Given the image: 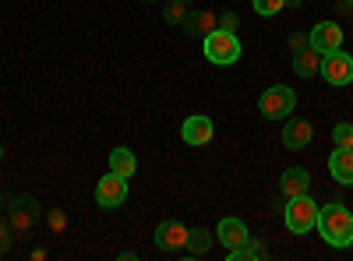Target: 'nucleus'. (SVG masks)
<instances>
[{"mask_svg": "<svg viewBox=\"0 0 353 261\" xmlns=\"http://www.w3.org/2000/svg\"><path fill=\"white\" fill-rule=\"evenodd\" d=\"M212 244H216V233H209L205 226H194V229H188V244H184V251L191 254V258H205L212 251Z\"/></svg>", "mask_w": 353, "mask_h": 261, "instance_id": "obj_16", "label": "nucleus"}, {"mask_svg": "<svg viewBox=\"0 0 353 261\" xmlns=\"http://www.w3.org/2000/svg\"><path fill=\"white\" fill-rule=\"evenodd\" d=\"M219 28V11H191L188 21H184V32L191 39H205L209 32H216Z\"/></svg>", "mask_w": 353, "mask_h": 261, "instance_id": "obj_14", "label": "nucleus"}, {"mask_svg": "<svg viewBox=\"0 0 353 261\" xmlns=\"http://www.w3.org/2000/svg\"><path fill=\"white\" fill-rule=\"evenodd\" d=\"M39 201L32 194H18L11 198V205H8V226H11V233H28V229L36 226L39 219Z\"/></svg>", "mask_w": 353, "mask_h": 261, "instance_id": "obj_5", "label": "nucleus"}, {"mask_svg": "<svg viewBox=\"0 0 353 261\" xmlns=\"http://www.w3.org/2000/svg\"><path fill=\"white\" fill-rule=\"evenodd\" d=\"M283 222H286L290 233L304 237V233H311V229L318 226V205H314V201H311L307 194H301V198H286Z\"/></svg>", "mask_w": 353, "mask_h": 261, "instance_id": "obj_4", "label": "nucleus"}, {"mask_svg": "<svg viewBox=\"0 0 353 261\" xmlns=\"http://www.w3.org/2000/svg\"><path fill=\"white\" fill-rule=\"evenodd\" d=\"M332 141H336V149H353V124H336Z\"/></svg>", "mask_w": 353, "mask_h": 261, "instance_id": "obj_22", "label": "nucleus"}, {"mask_svg": "<svg viewBox=\"0 0 353 261\" xmlns=\"http://www.w3.org/2000/svg\"><path fill=\"white\" fill-rule=\"evenodd\" d=\"M8 244H11V226L0 219V254H8Z\"/></svg>", "mask_w": 353, "mask_h": 261, "instance_id": "obj_26", "label": "nucleus"}, {"mask_svg": "<svg viewBox=\"0 0 353 261\" xmlns=\"http://www.w3.org/2000/svg\"><path fill=\"white\" fill-rule=\"evenodd\" d=\"M293 106H297V92L290 85H272L258 96V113L265 121H290Z\"/></svg>", "mask_w": 353, "mask_h": 261, "instance_id": "obj_3", "label": "nucleus"}, {"mask_svg": "<svg viewBox=\"0 0 353 261\" xmlns=\"http://www.w3.org/2000/svg\"><path fill=\"white\" fill-rule=\"evenodd\" d=\"M254 4V11L261 14V18H276L283 8H286V0H251Z\"/></svg>", "mask_w": 353, "mask_h": 261, "instance_id": "obj_21", "label": "nucleus"}, {"mask_svg": "<svg viewBox=\"0 0 353 261\" xmlns=\"http://www.w3.org/2000/svg\"><path fill=\"white\" fill-rule=\"evenodd\" d=\"M110 169L131 180L134 173H138V159H134V152H131V149H124V145H117V149L110 152Z\"/></svg>", "mask_w": 353, "mask_h": 261, "instance_id": "obj_18", "label": "nucleus"}, {"mask_svg": "<svg viewBox=\"0 0 353 261\" xmlns=\"http://www.w3.org/2000/svg\"><path fill=\"white\" fill-rule=\"evenodd\" d=\"M0 159H4V149H0Z\"/></svg>", "mask_w": 353, "mask_h": 261, "instance_id": "obj_30", "label": "nucleus"}, {"mask_svg": "<svg viewBox=\"0 0 353 261\" xmlns=\"http://www.w3.org/2000/svg\"><path fill=\"white\" fill-rule=\"evenodd\" d=\"M184 4H191V0H184Z\"/></svg>", "mask_w": 353, "mask_h": 261, "instance_id": "obj_32", "label": "nucleus"}, {"mask_svg": "<svg viewBox=\"0 0 353 261\" xmlns=\"http://www.w3.org/2000/svg\"><path fill=\"white\" fill-rule=\"evenodd\" d=\"M212 134H216L212 121H209V117H201V113H194V117H188V121L181 124V138H184L188 145H209Z\"/></svg>", "mask_w": 353, "mask_h": 261, "instance_id": "obj_12", "label": "nucleus"}, {"mask_svg": "<svg viewBox=\"0 0 353 261\" xmlns=\"http://www.w3.org/2000/svg\"><path fill=\"white\" fill-rule=\"evenodd\" d=\"M188 244V226L184 222H176V219H166L156 226V247L166 251V254H176V251H184Z\"/></svg>", "mask_w": 353, "mask_h": 261, "instance_id": "obj_9", "label": "nucleus"}, {"mask_svg": "<svg viewBox=\"0 0 353 261\" xmlns=\"http://www.w3.org/2000/svg\"><path fill=\"white\" fill-rule=\"evenodd\" d=\"M339 8H343V11H346V8H353V0H343V4H339Z\"/></svg>", "mask_w": 353, "mask_h": 261, "instance_id": "obj_27", "label": "nucleus"}, {"mask_svg": "<svg viewBox=\"0 0 353 261\" xmlns=\"http://www.w3.org/2000/svg\"><path fill=\"white\" fill-rule=\"evenodd\" d=\"M0 209H4V198H0Z\"/></svg>", "mask_w": 353, "mask_h": 261, "instance_id": "obj_29", "label": "nucleus"}, {"mask_svg": "<svg viewBox=\"0 0 353 261\" xmlns=\"http://www.w3.org/2000/svg\"><path fill=\"white\" fill-rule=\"evenodd\" d=\"M201 53H205L209 64L230 67V64L241 61V39H237V32H223V28H216V32H209L201 39Z\"/></svg>", "mask_w": 353, "mask_h": 261, "instance_id": "obj_2", "label": "nucleus"}, {"mask_svg": "<svg viewBox=\"0 0 353 261\" xmlns=\"http://www.w3.org/2000/svg\"><path fill=\"white\" fill-rule=\"evenodd\" d=\"M216 240H219L226 251H233V247H244V244L251 240V233H248L244 219H233V216H226V219L216 226Z\"/></svg>", "mask_w": 353, "mask_h": 261, "instance_id": "obj_11", "label": "nucleus"}, {"mask_svg": "<svg viewBox=\"0 0 353 261\" xmlns=\"http://www.w3.org/2000/svg\"><path fill=\"white\" fill-rule=\"evenodd\" d=\"M124 201H128V177H121V173H106V177L96 184V205L99 209H121L124 205Z\"/></svg>", "mask_w": 353, "mask_h": 261, "instance_id": "obj_6", "label": "nucleus"}, {"mask_svg": "<svg viewBox=\"0 0 353 261\" xmlns=\"http://www.w3.org/2000/svg\"><path fill=\"white\" fill-rule=\"evenodd\" d=\"M307 187H311V173L304 166H290L283 177H279L283 198H301V194H307Z\"/></svg>", "mask_w": 353, "mask_h": 261, "instance_id": "obj_13", "label": "nucleus"}, {"mask_svg": "<svg viewBox=\"0 0 353 261\" xmlns=\"http://www.w3.org/2000/svg\"><path fill=\"white\" fill-rule=\"evenodd\" d=\"M145 4H152V0H145Z\"/></svg>", "mask_w": 353, "mask_h": 261, "instance_id": "obj_31", "label": "nucleus"}, {"mask_svg": "<svg viewBox=\"0 0 353 261\" xmlns=\"http://www.w3.org/2000/svg\"><path fill=\"white\" fill-rule=\"evenodd\" d=\"M286 4H290V8H301V0H286Z\"/></svg>", "mask_w": 353, "mask_h": 261, "instance_id": "obj_28", "label": "nucleus"}, {"mask_svg": "<svg viewBox=\"0 0 353 261\" xmlns=\"http://www.w3.org/2000/svg\"><path fill=\"white\" fill-rule=\"evenodd\" d=\"M219 28H223V32H237V28H241V14L237 11H219Z\"/></svg>", "mask_w": 353, "mask_h": 261, "instance_id": "obj_23", "label": "nucleus"}, {"mask_svg": "<svg viewBox=\"0 0 353 261\" xmlns=\"http://www.w3.org/2000/svg\"><path fill=\"white\" fill-rule=\"evenodd\" d=\"M318 233L329 247H350L353 244V216H350V209L339 205V201L318 209Z\"/></svg>", "mask_w": 353, "mask_h": 261, "instance_id": "obj_1", "label": "nucleus"}, {"mask_svg": "<svg viewBox=\"0 0 353 261\" xmlns=\"http://www.w3.org/2000/svg\"><path fill=\"white\" fill-rule=\"evenodd\" d=\"M188 4H184V0H170V4L163 8V18H166V25H181L184 28V21H188Z\"/></svg>", "mask_w": 353, "mask_h": 261, "instance_id": "obj_20", "label": "nucleus"}, {"mask_svg": "<svg viewBox=\"0 0 353 261\" xmlns=\"http://www.w3.org/2000/svg\"><path fill=\"white\" fill-rule=\"evenodd\" d=\"M311 138H314L311 121L293 117V113H290V124L283 127V145H286V149L290 152H301V149H307V145H311Z\"/></svg>", "mask_w": 353, "mask_h": 261, "instance_id": "obj_10", "label": "nucleus"}, {"mask_svg": "<svg viewBox=\"0 0 353 261\" xmlns=\"http://www.w3.org/2000/svg\"><path fill=\"white\" fill-rule=\"evenodd\" d=\"M321 78L329 85H350L353 81V56L346 50H336V53H325L321 56Z\"/></svg>", "mask_w": 353, "mask_h": 261, "instance_id": "obj_7", "label": "nucleus"}, {"mask_svg": "<svg viewBox=\"0 0 353 261\" xmlns=\"http://www.w3.org/2000/svg\"><path fill=\"white\" fill-rule=\"evenodd\" d=\"M307 39H311V46L325 56V53H336V50H343V28L336 25V21H318L311 32H307Z\"/></svg>", "mask_w": 353, "mask_h": 261, "instance_id": "obj_8", "label": "nucleus"}, {"mask_svg": "<svg viewBox=\"0 0 353 261\" xmlns=\"http://www.w3.org/2000/svg\"><path fill=\"white\" fill-rule=\"evenodd\" d=\"M304 46H311L307 32H293V36H290V53H301Z\"/></svg>", "mask_w": 353, "mask_h": 261, "instance_id": "obj_25", "label": "nucleus"}, {"mask_svg": "<svg viewBox=\"0 0 353 261\" xmlns=\"http://www.w3.org/2000/svg\"><path fill=\"white\" fill-rule=\"evenodd\" d=\"M329 173L343 187H353V149H336L329 156Z\"/></svg>", "mask_w": 353, "mask_h": 261, "instance_id": "obj_15", "label": "nucleus"}, {"mask_svg": "<svg viewBox=\"0 0 353 261\" xmlns=\"http://www.w3.org/2000/svg\"><path fill=\"white\" fill-rule=\"evenodd\" d=\"M265 254H269V251H265V244L251 237L244 247H233V251H226V261H261Z\"/></svg>", "mask_w": 353, "mask_h": 261, "instance_id": "obj_19", "label": "nucleus"}, {"mask_svg": "<svg viewBox=\"0 0 353 261\" xmlns=\"http://www.w3.org/2000/svg\"><path fill=\"white\" fill-rule=\"evenodd\" d=\"M293 71H297L301 78H314L321 71V53L314 46H304L301 53H293Z\"/></svg>", "mask_w": 353, "mask_h": 261, "instance_id": "obj_17", "label": "nucleus"}, {"mask_svg": "<svg viewBox=\"0 0 353 261\" xmlns=\"http://www.w3.org/2000/svg\"><path fill=\"white\" fill-rule=\"evenodd\" d=\"M46 222H50V229H53V233H61V229L68 226V216H64L61 209H53V212H46Z\"/></svg>", "mask_w": 353, "mask_h": 261, "instance_id": "obj_24", "label": "nucleus"}]
</instances>
